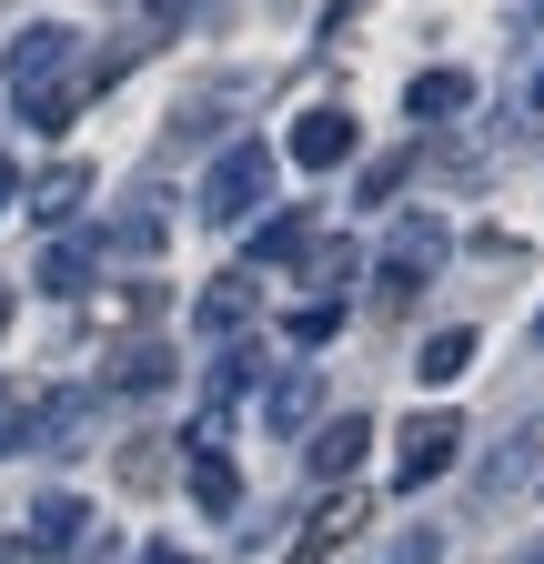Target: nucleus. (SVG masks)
<instances>
[{
  "instance_id": "obj_1",
  "label": "nucleus",
  "mask_w": 544,
  "mask_h": 564,
  "mask_svg": "<svg viewBox=\"0 0 544 564\" xmlns=\"http://www.w3.org/2000/svg\"><path fill=\"white\" fill-rule=\"evenodd\" d=\"M272 172L283 162H272L262 141H232V152L213 162V182H202V212H213V223H252V212L272 202Z\"/></svg>"
},
{
  "instance_id": "obj_2",
  "label": "nucleus",
  "mask_w": 544,
  "mask_h": 564,
  "mask_svg": "<svg viewBox=\"0 0 544 564\" xmlns=\"http://www.w3.org/2000/svg\"><path fill=\"white\" fill-rule=\"evenodd\" d=\"M454 454H464V423H454V413H424V423H403V444H393V474H403V484H434Z\"/></svg>"
},
{
  "instance_id": "obj_3",
  "label": "nucleus",
  "mask_w": 544,
  "mask_h": 564,
  "mask_svg": "<svg viewBox=\"0 0 544 564\" xmlns=\"http://www.w3.org/2000/svg\"><path fill=\"white\" fill-rule=\"evenodd\" d=\"M283 152H293L303 172H333V162H353V111H344V101H323V111H303Z\"/></svg>"
},
{
  "instance_id": "obj_4",
  "label": "nucleus",
  "mask_w": 544,
  "mask_h": 564,
  "mask_svg": "<svg viewBox=\"0 0 544 564\" xmlns=\"http://www.w3.org/2000/svg\"><path fill=\"white\" fill-rule=\"evenodd\" d=\"M434 262H444V223H434V212H414V223L383 242V282H393V293H414Z\"/></svg>"
},
{
  "instance_id": "obj_5",
  "label": "nucleus",
  "mask_w": 544,
  "mask_h": 564,
  "mask_svg": "<svg viewBox=\"0 0 544 564\" xmlns=\"http://www.w3.org/2000/svg\"><path fill=\"white\" fill-rule=\"evenodd\" d=\"M534 484H544V423H524L485 454V494H534Z\"/></svg>"
},
{
  "instance_id": "obj_6",
  "label": "nucleus",
  "mask_w": 544,
  "mask_h": 564,
  "mask_svg": "<svg viewBox=\"0 0 544 564\" xmlns=\"http://www.w3.org/2000/svg\"><path fill=\"white\" fill-rule=\"evenodd\" d=\"M61 61H72V31L61 21H31V31H11V51H0L11 82H41V70H61Z\"/></svg>"
},
{
  "instance_id": "obj_7",
  "label": "nucleus",
  "mask_w": 544,
  "mask_h": 564,
  "mask_svg": "<svg viewBox=\"0 0 544 564\" xmlns=\"http://www.w3.org/2000/svg\"><path fill=\"white\" fill-rule=\"evenodd\" d=\"M353 464H363V423L344 413V423H333V434H313V474H323V484H344Z\"/></svg>"
},
{
  "instance_id": "obj_8",
  "label": "nucleus",
  "mask_w": 544,
  "mask_h": 564,
  "mask_svg": "<svg viewBox=\"0 0 544 564\" xmlns=\"http://www.w3.org/2000/svg\"><path fill=\"white\" fill-rule=\"evenodd\" d=\"M403 111H424V121H444V111H464V70H424L414 91H403Z\"/></svg>"
},
{
  "instance_id": "obj_9",
  "label": "nucleus",
  "mask_w": 544,
  "mask_h": 564,
  "mask_svg": "<svg viewBox=\"0 0 544 564\" xmlns=\"http://www.w3.org/2000/svg\"><path fill=\"white\" fill-rule=\"evenodd\" d=\"M303 242H313V232L293 223V212H272V223L252 232V262H303Z\"/></svg>"
},
{
  "instance_id": "obj_10",
  "label": "nucleus",
  "mask_w": 544,
  "mask_h": 564,
  "mask_svg": "<svg viewBox=\"0 0 544 564\" xmlns=\"http://www.w3.org/2000/svg\"><path fill=\"white\" fill-rule=\"evenodd\" d=\"M464 364H474V333H434L424 343V383H454Z\"/></svg>"
},
{
  "instance_id": "obj_11",
  "label": "nucleus",
  "mask_w": 544,
  "mask_h": 564,
  "mask_svg": "<svg viewBox=\"0 0 544 564\" xmlns=\"http://www.w3.org/2000/svg\"><path fill=\"white\" fill-rule=\"evenodd\" d=\"M192 494H202V514H232V474H222L213 454H202V464H192Z\"/></svg>"
},
{
  "instance_id": "obj_12",
  "label": "nucleus",
  "mask_w": 544,
  "mask_h": 564,
  "mask_svg": "<svg viewBox=\"0 0 544 564\" xmlns=\"http://www.w3.org/2000/svg\"><path fill=\"white\" fill-rule=\"evenodd\" d=\"M434 554H444L434 524H414V534H393V544H383V564H434Z\"/></svg>"
},
{
  "instance_id": "obj_13",
  "label": "nucleus",
  "mask_w": 544,
  "mask_h": 564,
  "mask_svg": "<svg viewBox=\"0 0 544 564\" xmlns=\"http://www.w3.org/2000/svg\"><path fill=\"white\" fill-rule=\"evenodd\" d=\"M111 373H121V383H162V343H131Z\"/></svg>"
},
{
  "instance_id": "obj_14",
  "label": "nucleus",
  "mask_w": 544,
  "mask_h": 564,
  "mask_svg": "<svg viewBox=\"0 0 544 564\" xmlns=\"http://www.w3.org/2000/svg\"><path fill=\"white\" fill-rule=\"evenodd\" d=\"M323 333H344V303H313V313H293V343H323Z\"/></svg>"
},
{
  "instance_id": "obj_15",
  "label": "nucleus",
  "mask_w": 544,
  "mask_h": 564,
  "mask_svg": "<svg viewBox=\"0 0 544 564\" xmlns=\"http://www.w3.org/2000/svg\"><path fill=\"white\" fill-rule=\"evenodd\" d=\"M21 434H31V413H21V403H11V393H0V454H11V444H21Z\"/></svg>"
},
{
  "instance_id": "obj_16",
  "label": "nucleus",
  "mask_w": 544,
  "mask_h": 564,
  "mask_svg": "<svg viewBox=\"0 0 544 564\" xmlns=\"http://www.w3.org/2000/svg\"><path fill=\"white\" fill-rule=\"evenodd\" d=\"M152 11H162V21H192V0H152Z\"/></svg>"
},
{
  "instance_id": "obj_17",
  "label": "nucleus",
  "mask_w": 544,
  "mask_h": 564,
  "mask_svg": "<svg viewBox=\"0 0 544 564\" xmlns=\"http://www.w3.org/2000/svg\"><path fill=\"white\" fill-rule=\"evenodd\" d=\"M0 323H11V282H0Z\"/></svg>"
},
{
  "instance_id": "obj_18",
  "label": "nucleus",
  "mask_w": 544,
  "mask_h": 564,
  "mask_svg": "<svg viewBox=\"0 0 544 564\" xmlns=\"http://www.w3.org/2000/svg\"><path fill=\"white\" fill-rule=\"evenodd\" d=\"M0 202H11V172H0Z\"/></svg>"
},
{
  "instance_id": "obj_19",
  "label": "nucleus",
  "mask_w": 544,
  "mask_h": 564,
  "mask_svg": "<svg viewBox=\"0 0 544 564\" xmlns=\"http://www.w3.org/2000/svg\"><path fill=\"white\" fill-rule=\"evenodd\" d=\"M162 564H192V554H162Z\"/></svg>"
},
{
  "instance_id": "obj_20",
  "label": "nucleus",
  "mask_w": 544,
  "mask_h": 564,
  "mask_svg": "<svg viewBox=\"0 0 544 564\" xmlns=\"http://www.w3.org/2000/svg\"><path fill=\"white\" fill-rule=\"evenodd\" d=\"M534 111H544V91H534Z\"/></svg>"
},
{
  "instance_id": "obj_21",
  "label": "nucleus",
  "mask_w": 544,
  "mask_h": 564,
  "mask_svg": "<svg viewBox=\"0 0 544 564\" xmlns=\"http://www.w3.org/2000/svg\"><path fill=\"white\" fill-rule=\"evenodd\" d=\"M534 333H544V323H534Z\"/></svg>"
}]
</instances>
